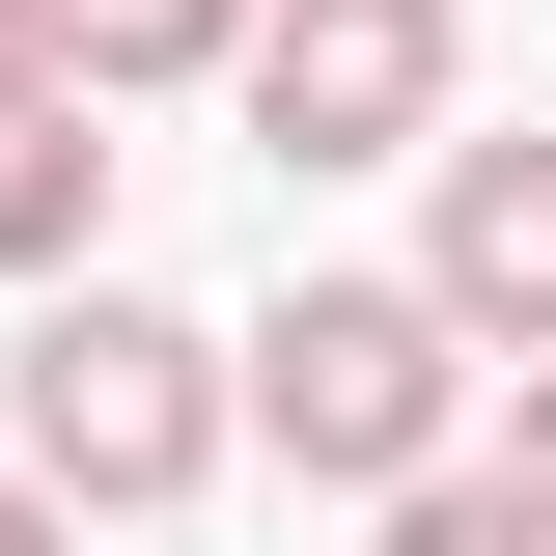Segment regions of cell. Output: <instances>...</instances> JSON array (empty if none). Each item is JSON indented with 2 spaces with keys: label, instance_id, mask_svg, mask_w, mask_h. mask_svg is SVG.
<instances>
[{
  "label": "cell",
  "instance_id": "cell-1",
  "mask_svg": "<svg viewBox=\"0 0 556 556\" xmlns=\"http://www.w3.org/2000/svg\"><path fill=\"white\" fill-rule=\"evenodd\" d=\"M445 390H473V334H445L417 278H278V334H223V417H278L334 501L445 473Z\"/></svg>",
  "mask_w": 556,
  "mask_h": 556
},
{
  "label": "cell",
  "instance_id": "cell-2",
  "mask_svg": "<svg viewBox=\"0 0 556 556\" xmlns=\"http://www.w3.org/2000/svg\"><path fill=\"white\" fill-rule=\"evenodd\" d=\"M195 445H223V334H167V306H112V278H84V306H28V501H195Z\"/></svg>",
  "mask_w": 556,
  "mask_h": 556
},
{
  "label": "cell",
  "instance_id": "cell-3",
  "mask_svg": "<svg viewBox=\"0 0 556 556\" xmlns=\"http://www.w3.org/2000/svg\"><path fill=\"white\" fill-rule=\"evenodd\" d=\"M223 84H251L278 167H417V139H445V0H251Z\"/></svg>",
  "mask_w": 556,
  "mask_h": 556
},
{
  "label": "cell",
  "instance_id": "cell-4",
  "mask_svg": "<svg viewBox=\"0 0 556 556\" xmlns=\"http://www.w3.org/2000/svg\"><path fill=\"white\" fill-rule=\"evenodd\" d=\"M445 195H417V306L473 362H556V139H417Z\"/></svg>",
  "mask_w": 556,
  "mask_h": 556
},
{
  "label": "cell",
  "instance_id": "cell-5",
  "mask_svg": "<svg viewBox=\"0 0 556 556\" xmlns=\"http://www.w3.org/2000/svg\"><path fill=\"white\" fill-rule=\"evenodd\" d=\"M84 223H112V139H84V84H28L0 112V278H84Z\"/></svg>",
  "mask_w": 556,
  "mask_h": 556
},
{
  "label": "cell",
  "instance_id": "cell-6",
  "mask_svg": "<svg viewBox=\"0 0 556 556\" xmlns=\"http://www.w3.org/2000/svg\"><path fill=\"white\" fill-rule=\"evenodd\" d=\"M223 28H251V0H56V84H84V112H112V84H195Z\"/></svg>",
  "mask_w": 556,
  "mask_h": 556
},
{
  "label": "cell",
  "instance_id": "cell-7",
  "mask_svg": "<svg viewBox=\"0 0 556 556\" xmlns=\"http://www.w3.org/2000/svg\"><path fill=\"white\" fill-rule=\"evenodd\" d=\"M362 556H529V501H501V473H390V529H362Z\"/></svg>",
  "mask_w": 556,
  "mask_h": 556
},
{
  "label": "cell",
  "instance_id": "cell-8",
  "mask_svg": "<svg viewBox=\"0 0 556 556\" xmlns=\"http://www.w3.org/2000/svg\"><path fill=\"white\" fill-rule=\"evenodd\" d=\"M501 501H529V556H556V362H529V417H501Z\"/></svg>",
  "mask_w": 556,
  "mask_h": 556
},
{
  "label": "cell",
  "instance_id": "cell-9",
  "mask_svg": "<svg viewBox=\"0 0 556 556\" xmlns=\"http://www.w3.org/2000/svg\"><path fill=\"white\" fill-rule=\"evenodd\" d=\"M28 84H56V0H0V112H28Z\"/></svg>",
  "mask_w": 556,
  "mask_h": 556
},
{
  "label": "cell",
  "instance_id": "cell-10",
  "mask_svg": "<svg viewBox=\"0 0 556 556\" xmlns=\"http://www.w3.org/2000/svg\"><path fill=\"white\" fill-rule=\"evenodd\" d=\"M0 556H56V501H28V473H0Z\"/></svg>",
  "mask_w": 556,
  "mask_h": 556
}]
</instances>
